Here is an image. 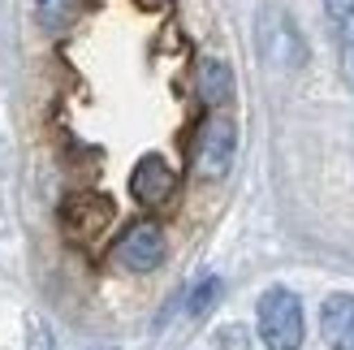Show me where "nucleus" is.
Returning <instances> with one entry per match:
<instances>
[{"instance_id": "nucleus-5", "label": "nucleus", "mask_w": 354, "mask_h": 350, "mask_svg": "<svg viewBox=\"0 0 354 350\" xmlns=\"http://www.w3.org/2000/svg\"><path fill=\"white\" fill-rule=\"evenodd\" d=\"M130 195L143 203V208H160V203H169L173 195H177V173L169 169V160L165 156H143V160L134 165V173H130Z\"/></svg>"}, {"instance_id": "nucleus-11", "label": "nucleus", "mask_w": 354, "mask_h": 350, "mask_svg": "<svg viewBox=\"0 0 354 350\" xmlns=\"http://www.w3.org/2000/svg\"><path fill=\"white\" fill-rule=\"evenodd\" d=\"M216 346L221 350H246V346H251V338H246L242 324H225L221 333H216Z\"/></svg>"}, {"instance_id": "nucleus-7", "label": "nucleus", "mask_w": 354, "mask_h": 350, "mask_svg": "<svg viewBox=\"0 0 354 350\" xmlns=\"http://www.w3.org/2000/svg\"><path fill=\"white\" fill-rule=\"evenodd\" d=\"M324 13L333 30H337V48H342V74L354 86V0H324Z\"/></svg>"}, {"instance_id": "nucleus-12", "label": "nucleus", "mask_w": 354, "mask_h": 350, "mask_svg": "<svg viewBox=\"0 0 354 350\" xmlns=\"http://www.w3.org/2000/svg\"><path fill=\"white\" fill-rule=\"evenodd\" d=\"M30 350H57V342H52V333L39 320H30Z\"/></svg>"}, {"instance_id": "nucleus-6", "label": "nucleus", "mask_w": 354, "mask_h": 350, "mask_svg": "<svg viewBox=\"0 0 354 350\" xmlns=\"http://www.w3.org/2000/svg\"><path fill=\"white\" fill-rule=\"evenodd\" d=\"M320 333L328 350H354V294H328L320 307Z\"/></svg>"}, {"instance_id": "nucleus-1", "label": "nucleus", "mask_w": 354, "mask_h": 350, "mask_svg": "<svg viewBox=\"0 0 354 350\" xmlns=\"http://www.w3.org/2000/svg\"><path fill=\"white\" fill-rule=\"evenodd\" d=\"M259 342L268 350H303V303L286 286H272L259 294Z\"/></svg>"}, {"instance_id": "nucleus-4", "label": "nucleus", "mask_w": 354, "mask_h": 350, "mask_svg": "<svg viewBox=\"0 0 354 350\" xmlns=\"http://www.w3.org/2000/svg\"><path fill=\"white\" fill-rule=\"evenodd\" d=\"M113 259L121 268H130V273L160 268V259H165V230L156 221H134L130 230L121 234V242L113 247Z\"/></svg>"}, {"instance_id": "nucleus-10", "label": "nucleus", "mask_w": 354, "mask_h": 350, "mask_svg": "<svg viewBox=\"0 0 354 350\" xmlns=\"http://www.w3.org/2000/svg\"><path fill=\"white\" fill-rule=\"evenodd\" d=\"M221 277H207V282H199L194 286V294H190V316H207L212 307H216V299H221Z\"/></svg>"}, {"instance_id": "nucleus-8", "label": "nucleus", "mask_w": 354, "mask_h": 350, "mask_svg": "<svg viewBox=\"0 0 354 350\" xmlns=\"http://www.w3.org/2000/svg\"><path fill=\"white\" fill-rule=\"evenodd\" d=\"M229 95H234V69L216 57H203L199 61V100L207 109H221V104H229Z\"/></svg>"}, {"instance_id": "nucleus-2", "label": "nucleus", "mask_w": 354, "mask_h": 350, "mask_svg": "<svg viewBox=\"0 0 354 350\" xmlns=\"http://www.w3.org/2000/svg\"><path fill=\"white\" fill-rule=\"evenodd\" d=\"M234 156H238V126L229 117L212 113L199 126V138H194V178L221 182L234 169Z\"/></svg>"}, {"instance_id": "nucleus-3", "label": "nucleus", "mask_w": 354, "mask_h": 350, "mask_svg": "<svg viewBox=\"0 0 354 350\" xmlns=\"http://www.w3.org/2000/svg\"><path fill=\"white\" fill-rule=\"evenodd\" d=\"M113 217H117V208H113L109 195H100V190H74V195L61 199V230L78 242L100 238L113 225Z\"/></svg>"}, {"instance_id": "nucleus-9", "label": "nucleus", "mask_w": 354, "mask_h": 350, "mask_svg": "<svg viewBox=\"0 0 354 350\" xmlns=\"http://www.w3.org/2000/svg\"><path fill=\"white\" fill-rule=\"evenodd\" d=\"M82 13V0H35V17L44 30H69Z\"/></svg>"}]
</instances>
